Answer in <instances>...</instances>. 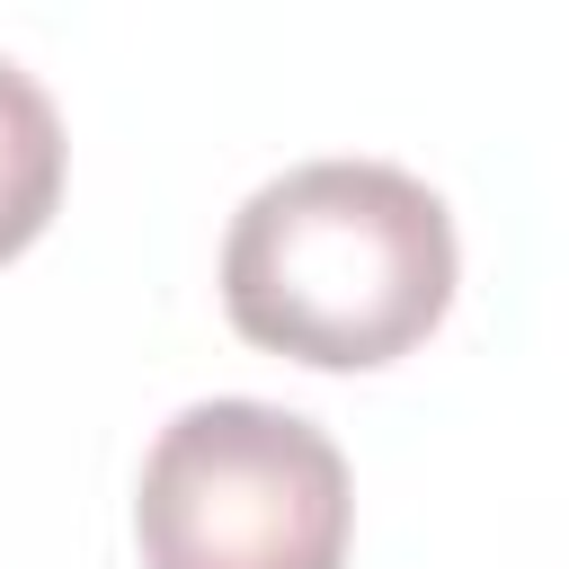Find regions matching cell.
Instances as JSON below:
<instances>
[{"label":"cell","mask_w":569,"mask_h":569,"mask_svg":"<svg viewBox=\"0 0 569 569\" xmlns=\"http://www.w3.org/2000/svg\"><path fill=\"white\" fill-rule=\"evenodd\" d=\"M453 302V213L391 160H302L267 178L222 240V311L249 347L373 373L427 347Z\"/></svg>","instance_id":"6da1fadb"},{"label":"cell","mask_w":569,"mask_h":569,"mask_svg":"<svg viewBox=\"0 0 569 569\" xmlns=\"http://www.w3.org/2000/svg\"><path fill=\"white\" fill-rule=\"evenodd\" d=\"M142 569H347V453L276 400H196L133 489Z\"/></svg>","instance_id":"7a4b0ae2"},{"label":"cell","mask_w":569,"mask_h":569,"mask_svg":"<svg viewBox=\"0 0 569 569\" xmlns=\"http://www.w3.org/2000/svg\"><path fill=\"white\" fill-rule=\"evenodd\" d=\"M62 160H71V142H62L53 98H44L18 62H0V267H9L18 249H36V231L53 222V204H62Z\"/></svg>","instance_id":"3957f363"}]
</instances>
